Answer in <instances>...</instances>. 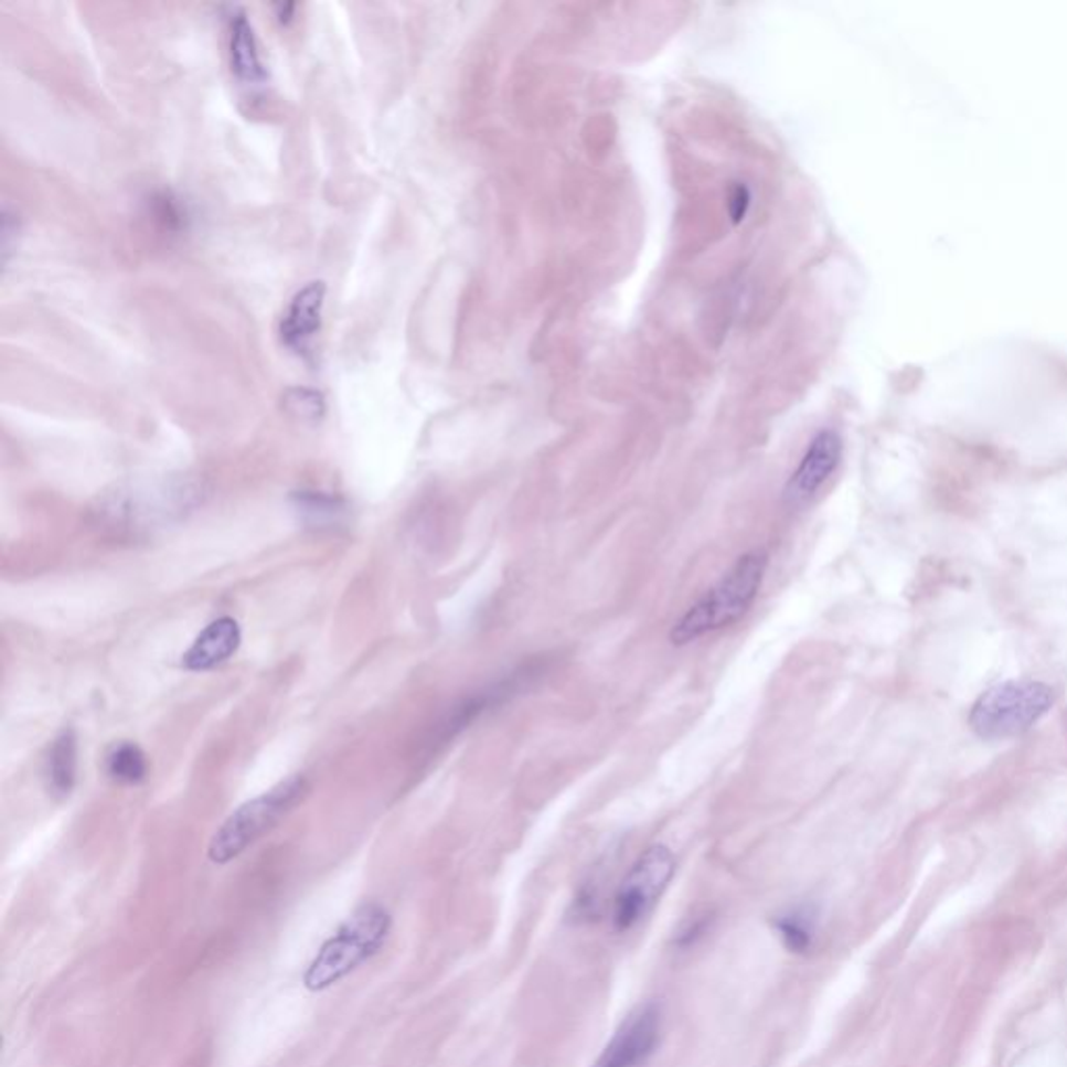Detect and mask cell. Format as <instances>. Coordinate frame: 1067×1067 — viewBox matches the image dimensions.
Wrapping results in <instances>:
<instances>
[{
	"label": "cell",
	"instance_id": "obj_1",
	"mask_svg": "<svg viewBox=\"0 0 1067 1067\" xmlns=\"http://www.w3.org/2000/svg\"><path fill=\"white\" fill-rule=\"evenodd\" d=\"M766 569L768 555L764 551H750L738 557L730 569L675 621L670 630V642L674 647H684L745 618L761 590Z\"/></svg>",
	"mask_w": 1067,
	"mask_h": 1067
},
{
	"label": "cell",
	"instance_id": "obj_6",
	"mask_svg": "<svg viewBox=\"0 0 1067 1067\" xmlns=\"http://www.w3.org/2000/svg\"><path fill=\"white\" fill-rule=\"evenodd\" d=\"M661 1036V1012L649 1003L630 1013L595 1067H647Z\"/></svg>",
	"mask_w": 1067,
	"mask_h": 1067
},
{
	"label": "cell",
	"instance_id": "obj_7",
	"mask_svg": "<svg viewBox=\"0 0 1067 1067\" xmlns=\"http://www.w3.org/2000/svg\"><path fill=\"white\" fill-rule=\"evenodd\" d=\"M843 440L834 430H820L809 442L805 455L788 478L785 487V503L788 506H803L822 490L832 473L841 466Z\"/></svg>",
	"mask_w": 1067,
	"mask_h": 1067
},
{
	"label": "cell",
	"instance_id": "obj_11",
	"mask_svg": "<svg viewBox=\"0 0 1067 1067\" xmlns=\"http://www.w3.org/2000/svg\"><path fill=\"white\" fill-rule=\"evenodd\" d=\"M773 930L790 953H807L815 938V916L805 907L790 909L776 918Z\"/></svg>",
	"mask_w": 1067,
	"mask_h": 1067
},
{
	"label": "cell",
	"instance_id": "obj_10",
	"mask_svg": "<svg viewBox=\"0 0 1067 1067\" xmlns=\"http://www.w3.org/2000/svg\"><path fill=\"white\" fill-rule=\"evenodd\" d=\"M230 63L234 75L246 84H259L267 77L253 23L243 11L230 19Z\"/></svg>",
	"mask_w": 1067,
	"mask_h": 1067
},
{
	"label": "cell",
	"instance_id": "obj_15",
	"mask_svg": "<svg viewBox=\"0 0 1067 1067\" xmlns=\"http://www.w3.org/2000/svg\"><path fill=\"white\" fill-rule=\"evenodd\" d=\"M750 203H753V194H750L749 188L740 184V182H736L728 190V196H726V206H728V215H730L732 224H743L747 220Z\"/></svg>",
	"mask_w": 1067,
	"mask_h": 1067
},
{
	"label": "cell",
	"instance_id": "obj_9",
	"mask_svg": "<svg viewBox=\"0 0 1067 1067\" xmlns=\"http://www.w3.org/2000/svg\"><path fill=\"white\" fill-rule=\"evenodd\" d=\"M241 644V628L232 618H220L209 623L203 634L194 640L184 655V665L192 672L211 670L234 655Z\"/></svg>",
	"mask_w": 1067,
	"mask_h": 1067
},
{
	"label": "cell",
	"instance_id": "obj_16",
	"mask_svg": "<svg viewBox=\"0 0 1067 1067\" xmlns=\"http://www.w3.org/2000/svg\"><path fill=\"white\" fill-rule=\"evenodd\" d=\"M0 234H2V262L7 263V259H9V253H11V238H13V234H18V217H15V215H11L7 206L2 209V225H0Z\"/></svg>",
	"mask_w": 1067,
	"mask_h": 1067
},
{
	"label": "cell",
	"instance_id": "obj_3",
	"mask_svg": "<svg viewBox=\"0 0 1067 1067\" xmlns=\"http://www.w3.org/2000/svg\"><path fill=\"white\" fill-rule=\"evenodd\" d=\"M1053 689L1034 680H1010L982 694L970 713L972 730L984 740H1005L1031 730L1053 707Z\"/></svg>",
	"mask_w": 1067,
	"mask_h": 1067
},
{
	"label": "cell",
	"instance_id": "obj_4",
	"mask_svg": "<svg viewBox=\"0 0 1067 1067\" xmlns=\"http://www.w3.org/2000/svg\"><path fill=\"white\" fill-rule=\"evenodd\" d=\"M309 785L302 776H292L262 797L238 807L209 843V860L213 863L232 862L263 834H267L281 818L307 797Z\"/></svg>",
	"mask_w": 1067,
	"mask_h": 1067
},
{
	"label": "cell",
	"instance_id": "obj_8",
	"mask_svg": "<svg viewBox=\"0 0 1067 1067\" xmlns=\"http://www.w3.org/2000/svg\"><path fill=\"white\" fill-rule=\"evenodd\" d=\"M323 302H326L323 281H309L297 290V295L290 299L280 319L281 342L288 349L297 353H305L309 349L311 340L321 328Z\"/></svg>",
	"mask_w": 1067,
	"mask_h": 1067
},
{
	"label": "cell",
	"instance_id": "obj_5",
	"mask_svg": "<svg viewBox=\"0 0 1067 1067\" xmlns=\"http://www.w3.org/2000/svg\"><path fill=\"white\" fill-rule=\"evenodd\" d=\"M674 872V853L665 844H653L638 857L613 899V924L619 932L637 928L653 914Z\"/></svg>",
	"mask_w": 1067,
	"mask_h": 1067
},
{
	"label": "cell",
	"instance_id": "obj_14",
	"mask_svg": "<svg viewBox=\"0 0 1067 1067\" xmlns=\"http://www.w3.org/2000/svg\"><path fill=\"white\" fill-rule=\"evenodd\" d=\"M284 409L302 422H318L326 412V401L313 388H290L284 394Z\"/></svg>",
	"mask_w": 1067,
	"mask_h": 1067
},
{
	"label": "cell",
	"instance_id": "obj_2",
	"mask_svg": "<svg viewBox=\"0 0 1067 1067\" xmlns=\"http://www.w3.org/2000/svg\"><path fill=\"white\" fill-rule=\"evenodd\" d=\"M393 918L391 914L377 905L367 903L361 905L351 918L346 919L332 937L328 938L318 956L309 963L302 984L305 989L321 993L330 986L353 974L359 965L384 947L391 935Z\"/></svg>",
	"mask_w": 1067,
	"mask_h": 1067
},
{
	"label": "cell",
	"instance_id": "obj_13",
	"mask_svg": "<svg viewBox=\"0 0 1067 1067\" xmlns=\"http://www.w3.org/2000/svg\"><path fill=\"white\" fill-rule=\"evenodd\" d=\"M109 776L124 785H136L147 776V757L131 743H121L107 757Z\"/></svg>",
	"mask_w": 1067,
	"mask_h": 1067
},
{
	"label": "cell",
	"instance_id": "obj_12",
	"mask_svg": "<svg viewBox=\"0 0 1067 1067\" xmlns=\"http://www.w3.org/2000/svg\"><path fill=\"white\" fill-rule=\"evenodd\" d=\"M75 768H77V740L72 730H65L51 747L49 755V778L51 787L58 794H67L75 782Z\"/></svg>",
	"mask_w": 1067,
	"mask_h": 1067
},
{
	"label": "cell",
	"instance_id": "obj_17",
	"mask_svg": "<svg viewBox=\"0 0 1067 1067\" xmlns=\"http://www.w3.org/2000/svg\"><path fill=\"white\" fill-rule=\"evenodd\" d=\"M276 9H278V18H280V21H288L290 19L288 15L295 11V4H278Z\"/></svg>",
	"mask_w": 1067,
	"mask_h": 1067
}]
</instances>
